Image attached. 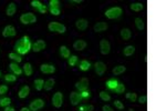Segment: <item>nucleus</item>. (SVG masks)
Returning <instances> with one entry per match:
<instances>
[{
  "label": "nucleus",
  "mask_w": 166,
  "mask_h": 111,
  "mask_svg": "<svg viewBox=\"0 0 166 111\" xmlns=\"http://www.w3.org/2000/svg\"><path fill=\"white\" fill-rule=\"evenodd\" d=\"M9 58L10 59H12V60H15L16 62H21L22 61V58L20 55H18V53H16V52H11V53H9Z\"/></svg>",
  "instance_id": "obj_31"
},
{
  "label": "nucleus",
  "mask_w": 166,
  "mask_h": 111,
  "mask_svg": "<svg viewBox=\"0 0 166 111\" xmlns=\"http://www.w3.org/2000/svg\"><path fill=\"white\" fill-rule=\"evenodd\" d=\"M122 8L120 7H113V8H110L109 10L105 11V16L107 17L109 19H116L122 15Z\"/></svg>",
  "instance_id": "obj_3"
},
{
  "label": "nucleus",
  "mask_w": 166,
  "mask_h": 111,
  "mask_svg": "<svg viewBox=\"0 0 166 111\" xmlns=\"http://www.w3.org/2000/svg\"><path fill=\"white\" fill-rule=\"evenodd\" d=\"M16 11H17V6L16 4H13V2H11V4H9V6L7 7V15L9 17L11 16H13L15 13H16Z\"/></svg>",
  "instance_id": "obj_21"
},
{
  "label": "nucleus",
  "mask_w": 166,
  "mask_h": 111,
  "mask_svg": "<svg viewBox=\"0 0 166 111\" xmlns=\"http://www.w3.org/2000/svg\"><path fill=\"white\" fill-rule=\"evenodd\" d=\"M94 107L92 105H83L79 107V111H93Z\"/></svg>",
  "instance_id": "obj_33"
},
{
  "label": "nucleus",
  "mask_w": 166,
  "mask_h": 111,
  "mask_svg": "<svg viewBox=\"0 0 166 111\" xmlns=\"http://www.w3.org/2000/svg\"><path fill=\"white\" fill-rule=\"evenodd\" d=\"M49 5H50V8H59L60 1H59V0H50Z\"/></svg>",
  "instance_id": "obj_40"
},
{
  "label": "nucleus",
  "mask_w": 166,
  "mask_h": 111,
  "mask_svg": "<svg viewBox=\"0 0 166 111\" xmlns=\"http://www.w3.org/2000/svg\"><path fill=\"white\" fill-rule=\"evenodd\" d=\"M80 96H81V100H88L91 98V92L89 90H84L80 93Z\"/></svg>",
  "instance_id": "obj_36"
},
{
  "label": "nucleus",
  "mask_w": 166,
  "mask_h": 111,
  "mask_svg": "<svg viewBox=\"0 0 166 111\" xmlns=\"http://www.w3.org/2000/svg\"><path fill=\"white\" fill-rule=\"evenodd\" d=\"M85 47H86V42L84 40H77L73 44V48L77 51H82L83 49H85Z\"/></svg>",
  "instance_id": "obj_17"
},
{
  "label": "nucleus",
  "mask_w": 166,
  "mask_h": 111,
  "mask_svg": "<svg viewBox=\"0 0 166 111\" xmlns=\"http://www.w3.org/2000/svg\"><path fill=\"white\" fill-rule=\"evenodd\" d=\"M23 72H24V74L27 76V77H30L31 74H32V66H31V63H29V62H27V63H24V66H23Z\"/></svg>",
  "instance_id": "obj_23"
},
{
  "label": "nucleus",
  "mask_w": 166,
  "mask_h": 111,
  "mask_svg": "<svg viewBox=\"0 0 166 111\" xmlns=\"http://www.w3.org/2000/svg\"><path fill=\"white\" fill-rule=\"evenodd\" d=\"M0 76H1V71H0Z\"/></svg>",
  "instance_id": "obj_52"
},
{
  "label": "nucleus",
  "mask_w": 166,
  "mask_h": 111,
  "mask_svg": "<svg viewBox=\"0 0 166 111\" xmlns=\"http://www.w3.org/2000/svg\"><path fill=\"white\" fill-rule=\"evenodd\" d=\"M7 91H8V87L7 86H0V94H5L7 93Z\"/></svg>",
  "instance_id": "obj_45"
},
{
  "label": "nucleus",
  "mask_w": 166,
  "mask_h": 111,
  "mask_svg": "<svg viewBox=\"0 0 166 111\" xmlns=\"http://www.w3.org/2000/svg\"><path fill=\"white\" fill-rule=\"evenodd\" d=\"M75 26H77V28L79 30L84 31V30H86V28H88L89 22L86 19H79V20H77V22H75Z\"/></svg>",
  "instance_id": "obj_13"
},
{
  "label": "nucleus",
  "mask_w": 166,
  "mask_h": 111,
  "mask_svg": "<svg viewBox=\"0 0 166 111\" xmlns=\"http://www.w3.org/2000/svg\"><path fill=\"white\" fill-rule=\"evenodd\" d=\"M43 84H44V81L42 79H36V80H34V88L37 89L38 91H41V90L43 89Z\"/></svg>",
  "instance_id": "obj_29"
},
{
  "label": "nucleus",
  "mask_w": 166,
  "mask_h": 111,
  "mask_svg": "<svg viewBox=\"0 0 166 111\" xmlns=\"http://www.w3.org/2000/svg\"><path fill=\"white\" fill-rule=\"evenodd\" d=\"M125 71H126V67H124V66H116L115 68L112 70L114 76H120V74L124 73Z\"/></svg>",
  "instance_id": "obj_22"
},
{
  "label": "nucleus",
  "mask_w": 166,
  "mask_h": 111,
  "mask_svg": "<svg viewBox=\"0 0 166 111\" xmlns=\"http://www.w3.org/2000/svg\"><path fill=\"white\" fill-rule=\"evenodd\" d=\"M63 103V94L61 92H55L52 97V105L55 108H61Z\"/></svg>",
  "instance_id": "obj_5"
},
{
  "label": "nucleus",
  "mask_w": 166,
  "mask_h": 111,
  "mask_svg": "<svg viewBox=\"0 0 166 111\" xmlns=\"http://www.w3.org/2000/svg\"><path fill=\"white\" fill-rule=\"evenodd\" d=\"M100 98L103 100V101H105V102H107V101L111 100V96L106 91H101L100 92Z\"/></svg>",
  "instance_id": "obj_32"
},
{
  "label": "nucleus",
  "mask_w": 166,
  "mask_h": 111,
  "mask_svg": "<svg viewBox=\"0 0 166 111\" xmlns=\"http://www.w3.org/2000/svg\"><path fill=\"white\" fill-rule=\"evenodd\" d=\"M126 99L131 100L132 102H135L137 100V96H136V93H134V92H128V93H126Z\"/></svg>",
  "instance_id": "obj_39"
},
{
  "label": "nucleus",
  "mask_w": 166,
  "mask_h": 111,
  "mask_svg": "<svg viewBox=\"0 0 166 111\" xmlns=\"http://www.w3.org/2000/svg\"><path fill=\"white\" fill-rule=\"evenodd\" d=\"M41 5H42V4H41L39 0H32V1H31V6H32L33 8H37V9H38Z\"/></svg>",
  "instance_id": "obj_43"
},
{
  "label": "nucleus",
  "mask_w": 166,
  "mask_h": 111,
  "mask_svg": "<svg viewBox=\"0 0 166 111\" xmlns=\"http://www.w3.org/2000/svg\"><path fill=\"white\" fill-rule=\"evenodd\" d=\"M16 34H17L16 29H15V27H13V26H11V25H9V26H6L5 29L2 30V36H3V37H6V38L15 37Z\"/></svg>",
  "instance_id": "obj_9"
},
{
  "label": "nucleus",
  "mask_w": 166,
  "mask_h": 111,
  "mask_svg": "<svg viewBox=\"0 0 166 111\" xmlns=\"http://www.w3.org/2000/svg\"><path fill=\"white\" fill-rule=\"evenodd\" d=\"M107 23L106 22H98L94 25V31L95 32H102V31H105L107 29Z\"/></svg>",
  "instance_id": "obj_16"
},
{
  "label": "nucleus",
  "mask_w": 166,
  "mask_h": 111,
  "mask_svg": "<svg viewBox=\"0 0 166 111\" xmlns=\"http://www.w3.org/2000/svg\"><path fill=\"white\" fill-rule=\"evenodd\" d=\"M135 26L137 28L138 30H144V28H145V23H144L143 19H141V18H136L135 19Z\"/></svg>",
  "instance_id": "obj_30"
},
{
  "label": "nucleus",
  "mask_w": 166,
  "mask_h": 111,
  "mask_svg": "<svg viewBox=\"0 0 166 111\" xmlns=\"http://www.w3.org/2000/svg\"><path fill=\"white\" fill-rule=\"evenodd\" d=\"M90 67H91V63H90L88 60H82L80 63H79V68H80V70H82V71H86V70H89Z\"/></svg>",
  "instance_id": "obj_25"
},
{
  "label": "nucleus",
  "mask_w": 166,
  "mask_h": 111,
  "mask_svg": "<svg viewBox=\"0 0 166 111\" xmlns=\"http://www.w3.org/2000/svg\"><path fill=\"white\" fill-rule=\"evenodd\" d=\"M102 110L103 111H114L112 108H111L110 105H103V108H102Z\"/></svg>",
  "instance_id": "obj_47"
},
{
  "label": "nucleus",
  "mask_w": 166,
  "mask_h": 111,
  "mask_svg": "<svg viewBox=\"0 0 166 111\" xmlns=\"http://www.w3.org/2000/svg\"><path fill=\"white\" fill-rule=\"evenodd\" d=\"M89 86H90V83H89V80L86 78H82V79H80V81H77V82L75 83V88H77L80 92H82L84 90H88Z\"/></svg>",
  "instance_id": "obj_7"
},
{
  "label": "nucleus",
  "mask_w": 166,
  "mask_h": 111,
  "mask_svg": "<svg viewBox=\"0 0 166 111\" xmlns=\"http://www.w3.org/2000/svg\"><path fill=\"white\" fill-rule=\"evenodd\" d=\"M50 31L52 32H58V33H64L66 31V27L64 25H62L60 22H56V21H52L49 23L48 26Z\"/></svg>",
  "instance_id": "obj_2"
},
{
  "label": "nucleus",
  "mask_w": 166,
  "mask_h": 111,
  "mask_svg": "<svg viewBox=\"0 0 166 111\" xmlns=\"http://www.w3.org/2000/svg\"><path fill=\"white\" fill-rule=\"evenodd\" d=\"M68 62H69V66H71V67L75 66V65H77V56H70Z\"/></svg>",
  "instance_id": "obj_38"
},
{
  "label": "nucleus",
  "mask_w": 166,
  "mask_h": 111,
  "mask_svg": "<svg viewBox=\"0 0 166 111\" xmlns=\"http://www.w3.org/2000/svg\"><path fill=\"white\" fill-rule=\"evenodd\" d=\"M130 8H131V10L135 11V12H138V11H142L144 8L143 4H139V2H135V4H132V5L130 6Z\"/></svg>",
  "instance_id": "obj_27"
},
{
  "label": "nucleus",
  "mask_w": 166,
  "mask_h": 111,
  "mask_svg": "<svg viewBox=\"0 0 166 111\" xmlns=\"http://www.w3.org/2000/svg\"><path fill=\"white\" fill-rule=\"evenodd\" d=\"M5 111H15V108H12V107H6L5 108Z\"/></svg>",
  "instance_id": "obj_48"
},
{
  "label": "nucleus",
  "mask_w": 166,
  "mask_h": 111,
  "mask_svg": "<svg viewBox=\"0 0 166 111\" xmlns=\"http://www.w3.org/2000/svg\"><path fill=\"white\" fill-rule=\"evenodd\" d=\"M20 111H31L29 108H26V107H23V108H21V110Z\"/></svg>",
  "instance_id": "obj_50"
},
{
  "label": "nucleus",
  "mask_w": 166,
  "mask_h": 111,
  "mask_svg": "<svg viewBox=\"0 0 166 111\" xmlns=\"http://www.w3.org/2000/svg\"><path fill=\"white\" fill-rule=\"evenodd\" d=\"M50 12L53 16H59L60 15V9L59 8H50Z\"/></svg>",
  "instance_id": "obj_42"
},
{
  "label": "nucleus",
  "mask_w": 166,
  "mask_h": 111,
  "mask_svg": "<svg viewBox=\"0 0 166 111\" xmlns=\"http://www.w3.org/2000/svg\"><path fill=\"white\" fill-rule=\"evenodd\" d=\"M40 70L42 73H45V74H51V73H54L55 72V67L52 66V65H48V63H43L40 67Z\"/></svg>",
  "instance_id": "obj_11"
},
{
  "label": "nucleus",
  "mask_w": 166,
  "mask_h": 111,
  "mask_svg": "<svg viewBox=\"0 0 166 111\" xmlns=\"http://www.w3.org/2000/svg\"><path fill=\"white\" fill-rule=\"evenodd\" d=\"M134 52H135V47H134V46H127V47H125L124 50H123V53H124L125 57H130V56H132Z\"/></svg>",
  "instance_id": "obj_24"
},
{
  "label": "nucleus",
  "mask_w": 166,
  "mask_h": 111,
  "mask_svg": "<svg viewBox=\"0 0 166 111\" xmlns=\"http://www.w3.org/2000/svg\"><path fill=\"white\" fill-rule=\"evenodd\" d=\"M30 49H31V42H30L29 37H27V36L22 37L15 44V50L19 55H27L28 52L30 51Z\"/></svg>",
  "instance_id": "obj_1"
},
{
  "label": "nucleus",
  "mask_w": 166,
  "mask_h": 111,
  "mask_svg": "<svg viewBox=\"0 0 166 111\" xmlns=\"http://www.w3.org/2000/svg\"><path fill=\"white\" fill-rule=\"evenodd\" d=\"M36 21H37V17H36V15L31 13V12L23 13L20 17V22H22L23 25H30V23H34Z\"/></svg>",
  "instance_id": "obj_4"
},
{
  "label": "nucleus",
  "mask_w": 166,
  "mask_h": 111,
  "mask_svg": "<svg viewBox=\"0 0 166 111\" xmlns=\"http://www.w3.org/2000/svg\"><path fill=\"white\" fill-rule=\"evenodd\" d=\"M105 84H106V87L110 89V90H115L116 86L119 84V81L115 80V79H110V80L105 83Z\"/></svg>",
  "instance_id": "obj_26"
},
{
  "label": "nucleus",
  "mask_w": 166,
  "mask_h": 111,
  "mask_svg": "<svg viewBox=\"0 0 166 111\" xmlns=\"http://www.w3.org/2000/svg\"><path fill=\"white\" fill-rule=\"evenodd\" d=\"M114 105H115V108H117L119 110H123V109H124V105L122 103L120 100H115V101H114Z\"/></svg>",
  "instance_id": "obj_41"
},
{
  "label": "nucleus",
  "mask_w": 166,
  "mask_h": 111,
  "mask_svg": "<svg viewBox=\"0 0 166 111\" xmlns=\"http://www.w3.org/2000/svg\"><path fill=\"white\" fill-rule=\"evenodd\" d=\"M94 68H95V72L98 73V76H103L104 72L106 71V65H105L104 62H102V61L95 62Z\"/></svg>",
  "instance_id": "obj_10"
},
{
  "label": "nucleus",
  "mask_w": 166,
  "mask_h": 111,
  "mask_svg": "<svg viewBox=\"0 0 166 111\" xmlns=\"http://www.w3.org/2000/svg\"><path fill=\"white\" fill-rule=\"evenodd\" d=\"M121 37L123 40H128V39H131V37H132L131 30H130L128 28H123L121 30Z\"/></svg>",
  "instance_id": "obj_19"
},
{
  "label": "nucleus",
  "mask_w": 166,
  "mask_h": 111,
  "mask_svg": "<svg viewBox=\"0 0 166 111\" xmlns=\"http://www.w3.org/2000/svg\"><path fill=\"white\" fill-rule=\"evenodd\" d=\"M44 107V101L42 99H36L29 105V109L31 111H38Z\"/></svg>",
  "instance_id": "obj_6"
},
{
  "label": "nucleus",
  "mask_w": 166,
  "mask_h": 111,
  "mask_svg": "<svg viewBox=\"0 0 166 111\" xmlns=\"http://www.w3.org/2000/svg\"><path fill=\"white\" fill-rule=\"evenodd\" d=\"M45 47H47V44L44 42L43 40H38V41H36L32 46V50L34 52H40V51H42L43 49H45Z\"/></svg>",
  "instance_id": "obj_12"
},
{
  "label": "nucleus",
  "mask_w": 166,
  "mask_h": 111,
  "mask_svg": "<svg viewBox=\"0 0 166 111\" xmlns=\"http://www.w3.org/2000/svg\"><path fill=\"white\" fill-rule=\"evenodd\" d=\"M124 91H125V86H124L123 83H119L115 88V92L117 94H121V93H123Z\"/></svg>",
  "instance_id": "obj_37"
},
{
  "label": "nucleus",
  "mask_w": 166,
  "mask_h": 111,
  "mask_svg": "<svg viewBox=\"0 0 166 111\" xmlns=\"http://www.w3.org/2000/svg\"><path fill=\"white\" fill-rule=\"evenodd\" d=\"M38 11L40 12V13H45V12H47V7H45L44 5H41L38 8Z\"/></svg>",
  "instance_id": "obj_46"
},
{
  "label": "nucleus",
  "mask_w": 166,
  "mask_h": 111,
  "mask_svg": "<svg viewBox=\"0 0 166 111\" xmlns=\"http://www.w3.org/2000/svg\"><path fill=\"white\" fill-rule=\"evenodd\" d=\"M5 80L7 82H15L17 80V76L15 74H11V73H8L5 76Z\"/></svg>",
  "instance_id": "obj_34"
},
{
  "label": "nucleus",
  "mask_w": 166,
  "mask_h": 111,
  "mask_svg": "<svg viewBox=\"0 0 166 111\" xmlns=\"http://www.w3.org/2000/svg\"><path fill=\"white\" fill-rule=\"evenodd\" d=\"M146 101H147V96H141L139 98H138V102L139 103H146Z\"/></svg>",
  "instance_id": "obj_44"
},
{
  "label": "nucleus",
  "mask_w": 166,
  "mask_h": 111,
  "mask_svg": "<svg viewBox=\"0 0 166 111\" xmlns=\"http://www.w3.org/2000/svg\"><path fill=\"white\" fill-rule=\"evenodd\" d=\"M72 4H81L82 2V0H71Z\"/></svg>",
  "instance_id": "obj_49"
},
{
  "label": "nucleus",
  "mask_w": 166,
  "mask_h": 111,
  "mask_svg": "<svg viewBox=\"0 0 166 111\" xmlns=\"http://www.w3.org/2000/svg\"><path fill=\"white\" fill-rule=\"evenodd\" d=\"M30 93V88L28 87V86H23L20 90H19V92H18V97L20 98V99H24V98H27L28 96Z\"/></svg>",
  "instance_id": "obj_15"
},
{
  "label": "nucleus",
  "mask_w": 166,
  "mask_h": 111,
  "mask_svg": "<svg viewBox=\"0 0 166 111\" xmlns=\"http://www.w3.org/2000/svg\"><path fill=\"white\" fill-rule=\"evenodd\" d=\"M128 111H134V110H133V109H130V110H128Z\"/></svg>",
  "instance_id": "obj_51"
},
{
  "label": "nucleus",
  "mask_w": 166,
  "mask_h": 111,
  "mask_svg": "<svg viewBox=\"0 0 166 111\" xmlns=\"http://www.w3.org/2000/svg\"><path fill=\"white\" fill-rule=\"evenodd\" d=\"M70 101H71L72 105H77L79 102L81 101V96L77 92H71L70 94Z\"/></svg>",
  "instance_id": "obj_14"
},
{
  "label": "nucleus",
  "mask_w": 166,
  "mask_h": 111,
  "mask_svg": "<svg viewBox=\"0 0 166 111\" xmlns=\"http://www.w3.org/2000/svg\"><path fill=\"white\" fill-rule=\"evenodd\" d=\"M54 79H52V78H50V79H48V80H45L44 81V84H43V88L44 90H47V91H49V90H51V89L54 87Z\"/></svg>",
  "instance_id": "obj_20"
},
{
  "label": "nucleus",
  "mask_w": 166,
  "mask_h": 111,
  "mask_svg": "<svg viewBox=\"0 0 166 111\" xmlns=\"http://www.w3.org/2000/svg\"><path fill=\"white\" fill-rule=\"evenodd\" d=\"M60 55L62 56V58H69L70 57V50L66 48V46H61L60 47Z\"/></svg>",
  "instance_id": "obj_28"
},
{
  "label": "nucleus",
  "mask_w": 166,
  "mask_h": 111,
  "mask_svg": "<svg viewBox=\"0 0 166 111\" xmlns=\"http://www.w3.org/2000/svg\"><path fill=\"white\" fill-rule=\"evenodd\" d=\"M11 103V99L10 98H2L0 99V107H8Z\"/></svg>",
  "instance_id": "obj_35"
},
{
  "label": "nucleus",
  "mask_w": 166,
  "mask_h": 111,
  "mask_svg": "<svg viewBox=\"0 0 166 111\" xmlns=\"http://www.w3.org/2000/svg\"><path fill=\"white\" fill-rule=\"evenodd\" d=\"M9 68L12 70V72H13V74H15V76H21L22 69L18 66V63H16V62H12V63H10V65H9Z\"/></svg>",
  "instance_id": "obj_18"
},
{
  "label": "nucleus",
  "mask_w": 166,
  "mask_h": 111,
  "mask_svg": "<svg viewBox=\"0 0 166 111\" xmlns=\"http://www.w3.org/2000/svg\"><path fill=\"white\" fill-rule=\"evenodd\" d=\"M100 49H101V53H102V55H109L111 51L110 42H109L106 39L101 40V42H100Z\"/></svg>",
  "instance_id": "obj_8"
}]
</instances>
